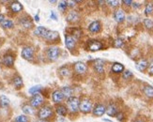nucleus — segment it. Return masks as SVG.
<instances>
[{
    "mask_svg": "<svg viewBox=\"0 0 153 122\" xmlns=\"http://www.w3.org/2000/svg\"><path fill=\"white\" fill-rule=\"evenodd\" d=\"M111 71L114 73H122L125 71V67L121 63L116 62V63H114L112 65Z\"/></svg>",
    "mask_w": 153,
    "mask_h": 122,
    "instance_id": "aec40b11",
    "label": "nucleus"
},
{
    "mask_svg": "<svg viewBox=\"0 0 153 122\" xmlns=\"http://www.w3.org/2000/svg\"><path fill=\"white\" fill-rule=\"evenodd\" d=\"M22 57L26 60H31L34 57V49L31 46H25L22 50Z\"/></svg>",
    "mask_w": 153,
    "mask_h": 122,
    "instance_id": "0eeeda50",
    "label": "nucleus"
},
{
    "mask_svg": "<svg viewBox=\"0 0 153 122\" xmlns=\"http://www.w3.org/2000/svg\"><path fill=\"white\" fill-rule=\"evenodd\" d=\"M36 122H47V121H45V120H41V119H39V120H37Z\"/></svg>",
    "mask_w": 153,
    "mask_h": 122,
    "instance_id": "8fccbe9b",
    "label": "nucleus"
},
{
    "mask_svg": "<svg viewBox=\"0 0 153 122\" xmlns=\"http://www.w3.org/2000/svg\"><path fill=\"white\" fill-rule=\"evenodd\" d=\"M65 44H66V47H67L69 50L71 51V50H74L75 48L76 40H75V39L72 36L66 35L65 36Z\"/></svg>",
    "mask_w": 153,
    "mask_h": 122,
    "instance_id": "f8f14e48",
    "label": "nucleus"
},
{
    "mask_svg": "<svg viewBox=\"0 0 153 122\" xmlns=\"http://www.w3.org/2000/svg\"><path fill=\"white\" fill-rule=\"evenodd\" d=\"M149 61L147 59H145V58H141V59H139L138 61H136V63H135V67H136V69L139 71H141V72H144L148 70V68H149Z\"/></svg>",
    "mask_w": 153,
    "mask_h": 122,
    "instance_id": "9b49d317",
    "label": "nucleus"
},
{
    "mask_svg": "<svg viewBox=\"0 0 153 122\" xmlns=\"http://www.w3.org/2000/svg\"><path fill=\"white\" fill-rule=\"evenodd\" d=\"M10 10H11L13 12L17 13V12H20V11H21V10H23V6H22V4L20 3V2L14 1V2H12V3L10 4Z\"/></svg>",
    "mask_w": 153,
    "mask_h": 122,
    "instance_id": "a878e982",
    "label": "nucleus"
},
{
    "mask_svg": "<svg viewBox=\"0 0 153 122\" xmlns=\"http://www.w3.org/2000/svg\"><path fill=\"white\" fill-rule=\"evenodd\" d=\"M1 26L3 28H13V22L11 20H4V21L1 23Z\"/></svg>",
    "mask_w": 153,
    "mask_h": 122,
    "instance_id": "f704fd0d",
    "label": "nucleus"
},
{
    "mask_svg": "<svg viewBox=\"0 0 153 122\" xmlns=\"http://www.w3.org/2000/svg\"><path fill=\"white\" fill-rule=\"evenodd\" d=\"M42 86H32L31 89H29L28 92L31 95H36V94H39V92L42 91Z\"/></svg>",
    "mask_w": 153,
    "mask_h": 122,
    "instance_id": "c756f323",
    "label": "nucleus"
},
{
    "mask_svg": "<svg viewBox=\"0 0 153 122\" xmlns=\"http://www.w3.org/2000/svg\"><path fill=\"white\" fill-rule=\"evenodd\" d=\"M131 6L134 7V9H137V8H139V7H140L141 5H140V4H138V3H134H134H132V5H131Z\"/></svg>",
    "mask_w": 153,
    "mask_h": 122,
    "instance_id": "c03bdc74",
    "label": "nucleus"
},
{
    "mask_svg": "<svg viewBox=\"0 0 153 122\" xmlns=\"http://www.w3.org/2000/svg\"><path fill=\"white\" fill-rule=\"evenodd\" d=\"M118 107L115 103H110L108 106H106V114L109 117H116L118 113Z\"/></svg>",
    "mask_w": 153,
    "mask_h": 122,
    "instance_id": "ddd939ff",
    "label": "nucleus"
},
{
    "mask_svg": "<svg viewBox=\"0 0 153 122\" xmlns=\"http://www.w3.org/2000/svg\"><path fill=\"white\" fill-rule=\"evenodd\" d=\"M35 21H36V22H39V14H36V15H35Z\"/></svg>",
    "mask_w": 153,
    "mask_h": 122,
    "instance_id": "de8ad7c7",
    "label": "nucleus"
},
{
    "mask_svg": "<svg viewBox=\"0 0 153 122\" xmlns=\"http://www.w3.org/2000/svg\"><path fill=\"white\" fill-rule=\"evenodd\" d=\"M43 97L41 94H36L33 95L32 98L30 99V105L33 108H38L43 103Z\"/></svg>",
    "mask_w": 153,
    "mask_h": 122,
    "instance_id": "39448f33",
    "label": "nucleus"
},
{
    "mask_svg": "<svg viewBox=\"0 0 153 122\" xmlns=\"http://www.w3.org/2000/svg\"><path fill=\"white\" fill-rule=\"evenodd\" d=\"M93 69L97 73L102 74L104 72V61L102 59H96L93 62Z\"/></svg>",
    "mask_w": 153,
    "mask_h": 122,
    "instance_id": "9d476101",
    "label": "nucleus"
},
{
    "mask_svg": "<svg viewBox=\"0 0 153 122\" xmlns=\"http://www.w3.org/2000/svg\"><path fill=\"white\" fill-rule=\"evenodd\" d=\"M143 93L149 99H153V86L146 85L143 87Z\"/></svg>",
    "mask_w": 153,
    "mask_h": 122,
    "instance_id": "b1692460",
    "label": "nucleus"
},
{
    "mask_svg": "<svg viewBox=\"0 0 153 122\" xmlns=\"http://www.w3.org/2000/svg\"><path fill=\"white\" fill-rule=\"evenodd\" d=\"M134 122H145V121L143 119H141V118H137V119H134Z\"/></svg>",
    "mask_w": 153,
    "mask_h": 122,
    "instance_id": "49530a36",
    "label": "nucleus"
},
{
    "mask_svg": "<svg viewBox=\"0 0 153 122\" xmlns=\"http://www.w3.org/2000/svg\"><path fill=\"white\" fill-rule=\"evenodd\" d=\"M20 24H21V25L23 26V28H31L32 26H33L32 20L28 16L23 17V18L20 19Z\"/></svg>",
    "mask_w": 153,
    "mask_h": 122,
    "instance_id": "6ab92c4d",
    "label": "nucleus"
},
{
    "mask_svg": "<svg viewBox=\"0 0 153 122\" xmlns=\"http://www.w3.org/2000/svg\"><path fill=\"white\" fill-rule=\"evenodd\" d=\"M122 3L126 6H131L132 3H134V1H131V0H123Z\"/></svg>",
    "mask_w": 153,
    "mask_h": 122,
    "instance_id": "79ce46f5",
    "label": "nucleus"
},
{
    "mask_svg": "<svg viewBox=\"0 0 153 122\" xmlns=\"http://www.w3.org/2000/svg\"><path fill=\"white\" fill-rule=\"evenodd\" d=\"M132 77H134V73H132L131 71L129 70H125L123 72H122V78L124 80H131Z\"/></svg>",
    "mask_w": 153,
    "mask_h": 122,
    "instance_id": "473e14b6",
    "label": "nucleus"
},
{
    "mask_svg": "<svg viewBox=\"0 0 153 122\" xmlns=\"http://www.w3.org/2000/svg\"><path fill=\"white\" fill-rule=\"evenodd\" d=\"M67 6H68V2L62 1V2H60V3L58 4V9L60 10H62V11H64L66 9H67Z\"/></svg>",
    "mask_w": 153,
    "mask_h": 122,
    "instance_id": "58836bf2",
    "label": "nucleus"
},
{
    "mask_svg": "<svg viewBox=\"0 0 153 122\" xmlns=\"http://www.w3.org/2000/svg\"><path fill=\"white\" fill-rule=\"evenodd\" d=\"M56 113L59 115V116H62V117H65L66 115H67V107L63 104H57L56 107Z\"/></svg>",
    "mask_w": 153,
    "mask_h": 122,
    "instance_id": "393cba45",
    "label": "nucleus"
},
{
    "mask_svg": "<svg viewBox=\"0 0 153 122\" xmlns=\"http://www.w3.org/2000/svg\"><path fill=\"white\" fill-rule=\"evenodd\" d=\"M148 72L149 75L153 76V60L149 64V68H148Z\"/></svg>",
    "mask_w": 153,
    "mask_h": 122,
    "instance_id": "ea45409f",
    "label": "nucleus"
},
{
    "mask_svg": "<svg viewBox=\"0 0 153 122\" xmlns=\"http://www.w3.org/2000/svg\"><path fill=\"white\" fill-rule=\"evenodd\" d=\"M116 118H117V119L118 120V121H123V119L125 118V117H124V114L122 113V112H118L117 113V115L116 116Z\"/></svg>",
    "mask_w": 153,
    "mask_h": 122,
    "instance_id": "a19ab883",
    "label": "nucleus"
},
{
    "mask_svg": "<svg viewBox=\"0 0 153 122\" xmlns=\"http://www.w3.org/2000/svg\"><path fill=\"white\" fill-rule=\"evenodd\" d=\"M69 3H70V4H69L70 6H74V3H75V2H69Z\"/></svg>",
    "mask_w": 153,
    "mask_h": 122,
    "instance_id": "09e8293b",
    "label": "nucleus"
},
{
    "mask_svg": "<svg viewBox=\"0 0 153 122\" xmlns=\"http://www.w3.org/2000/svg\"><path fill=\"white\" fill-rule=\"evenodd\" d=\"M0 105H1V107H7L10 105V100L4 95L0 96Z\"/></svg>",
    "mask_w": 153,
    "mask_h": 122,
    "instance_id": "2f4dec72",
    "label": "nucleus"
},
{
    "mask_svg": "<svg viewBox=\"0 0 153 122\" xmlns=\"http://www.w3.org/2000/svg\"><path fill=\"white\" fill-rule=\"evenodd\" d=\"M106 3H107L110 7H112V8H117V7L119 6V4H120V1H117V0H111V1H106Z\"/></svg>",
    "mask_w": 153,
    "mask_h": 122,
    "instance_id": "4c0bfd02",
    "label": "nucleus"
},
{
    "mask_svg": "<svg viewBox=\"0 0 153 122\" xmlns=\"http://www.w3.org/2000/svg\"><path fill=\"white\" fill-rule=\"evenodd\" d=\"M113 17H114L115 21L118 24H121L125 21L126 19V14L123 10L121 9H118V10H116L114 14H113Z\"/></svg>",
    "mask_w": 153,
    "mask_h": 122,
    "instance_id": "6e6552de",
    "label": "nucleus"
},
{
    "mask_svg": "<svg viewBox=\"0 0 153 122\" xmlns=\"http://www.w3.org/2000/svg\"><path fill=\"white\" fill-rule=\"evenodd\" d=\"M80 100L77 97H71L67 100V108L71 113H76L79 111Z\"/></svg>",
    "mask_w": 153,
    "mask_h": 122,
    "instance_id": "7ed1b4c3",
    "label": "nucleus"
},
{
    "mask_svg": "<svg viewBox=\"0 0 153 122\" xmlns=\"http://www.w3.org/2000/svg\"><path fill=\"white\" fill-rule=\"evenodd\" d=\"M93 109V105H92V101L89 99H84L80 101L79 104V110L84 114H88L92 112Z\"/></svg>",
    "mask_w": 153,
    "mask_h": 122,
    "instance_id": "20e7f679",
    "label": "nucleus"
},
{
    "mask_svg": "<svg viewBox=\"0 0 153 122\" xmlns=\"http://www.w3.org/2000/svg\"><path fill=\"white\" fill-rule=\"evenodd\" d=\"M59 74L62 76V77H68L71 75V71L68 67H62L59 69Z\"/></svg>",
    "mask_w": 153,
    "mask_h": 122,
    "instance_id": "cd10ccee",
    "label": "nucleus"
},
{
    "mask_svg": "<svg viewBox=\"0 0 153 122\" xmlns=\"http://www.w3.org/2000/svg\"><path fill=\"white\" fill-rule=\"evenodd\" d=\"M123 44H124V42H123V39L120 38L117 39L114 42V47H116V48H120V47L123 46Z\"/></svg>",
    "mask_w": 153,
    "mask_h": 122,
    "instance_id": "e433bc0d",
    "label": "nucleus"
},
{
    "mask_svg": "<svg viewBox=\"0 0 153 122\" xmlns=\"http://www.w3.org/2000/svg\"><path fill=\"white\" fill-rule=\"evenodd\" d=\"M14 122H28V118L25 116V115H21V116H18Z\"/></svg>",
    "mask_w": 153,
    "mask_h": 122,
    "instance_id": "c9c22d12",
    "label": "nucleus"
},
{
    "mask_svg": "<svg viewBox=\"0 0 153 122\" xmlns=\"http://www.w3.org/2000/svg\"><path fill=\"white\" fill-rule=\"evenodd\" d=\"M153 13V3L152 2H149L147 5H146V8H145V14L149 16L150 14Z\"/></svg>",
    "mask_w": 153,
    "mask_h": 122,
    "instance_id": "7c9ffc66",
    "label": "nucleus"
},
{
    "mask_svg": "<svg viewBox=\"0 0 153 122\" xmlns=\"http://www.w3.org/2000/svg\"><path fill=\"white\" fill-rule=\"evenodd\" d=\"M13 85L16 87V89H21V87L24 86L23 83V79L21 78V76L16 75L14 78H13Z\"/></svg>",
    "mask_w": 153,
    "mask_h": 122,
    "instance_id": "bb28decb",
    "label": "nucleus"
},
{
    "mask_svg": "<svg viewBox=\"0 0 153 122\" xmlns=\"http://www.w3.org/2000/svg\"><path fill=\"white\" fill-rule=\"evenodd\" d=\"M102 43L101 42H99L97 39H92L88 42V49L91 52H96V51H100L102 49Z\"/></svg>",
    "mask_w": 153,
    "mask_h": 122,
    "instance_id": "1a4fd4ad",
    "label": "nucleus"
},
{
    "mask_svg": "<svg viewBox=\"0 0 153 122\" xmlns=\"http://www.w3.org/2000/svg\"><path fill=\"white\" fill-rule=\"evenodd\" d=\"M74 69L76 73L78 74H84L88 71V66H86L84 62H76L74 64Z\"/></svg>",
    "mask_w": 153,
    "mask_h": 122,
    "instance_id": "2eb2a0df",
    "label": "nucleus"
},
{
    "mask_svg": "<svg viewBox=\"0 0 153 122\" xmlns=\"http://www.w3.org/2000/svg\"><path fill=\"white\" fill-rule=\"evenodd\" d=\"M101 29H102V25L100 21H94L88 25V30L91 33H94V34L99 33L101 31Z\"/></svg>",
    "mask_w": 153,
    "mask_h": 122,
    "instance_id": "dca6fc26",
    "label": "nucleus"
},
{
    "mask_svg": "<svg viewBox=\"0 0 153 122\" xmlns=\"http://www.w3.org/2000/svg\"><path fill=\"white\" fill-rule=\"evenodd\" d=\"M14 63V57L12 55H5L3 57V64L7 67H11Z\"/></svg>",
    "mask_w": 153,
    "mask_h": 122,
    "instance_id": "5701e85b",
    "label": "nucleus"
},
{
    "mask_svg": "<svg viewBox=\"0 0 153 122\" xmlns=\"http://www.w3.org/2000/svg\"><path fill=\"white\" fill-rule=\"evenodd\" d=\"M38 117L41 120H46L53 117V109L51 106H42L38 112Z\"/></svg>",
    "mask_w": 153,
    "mask_h": 122,
    "instance_id": "f257e3e1",
    "label": "nucleus"
},
{
    "mask_svg": "<svg viewBox=\"0 0 153 122\" xmlns=\"http://www.w3.org/2000/svg\"><path fill=\"white\" fill-rule=\"evenodd\" d=\"M52 99H53V101H54L55 103H57V104L60 103L64 99V96H63L61 90L54 91V93H53V95H52Z\"/></svg>",
    "mask_w": 153,
    "mask_h": 122,
    "instance_id": "a211bd4d",
    "label": "nucleus"
},
{
    "mask_svg": "<svg viewBox=\"0 0 153 122\" xmlns=\"http://www.w3.org/2000/svg\"><path fill=\"white\" fill-rule=\"evenodd\" d=\"M22 110L26 115H32V114H34V108H33L31 105H24Z\"/></svg>",
    "mask_w": 153,
    "mask_h": 122,
    "instance_id": "72a5a7b5",
    "label": "nucleus"
},
{
    "mask_svg": "<svg viewBox=\"0 0 153 122\" xmlns=\"http://www.w3.org/2000/svg\"><path fill=\"white\" fill-rule=\"evenodd\" d=\"M48 32V29L45 28L44 26H37L36 29L34 30V34L36 36H39V37H42L44 39V37L46 36V34Z\"/></svg>",
    "mask_w": 153,
    "mask_h": 122,
    "instance_id": "412c9836",
    "label": "nucleus"
},
{
    "mask_svg": "<svg viewBox=\"0 0 153 122\" xmlns=\"http://www.w3.org/2000/svg\"><path fill=\"white\" fill-rule=\"evenodd\" d=\"M143 24L145 25V28H147L148 30H152L153 29V21L149 18H146L144 19Z\"/></svg>",
    "mask_w": 153,
    "mask_h": 122,
    "instance_id": "c85d7f7f",
    "label": "nucleus"
},
{
    "mask_svg": "<svg viewBox=\"0 0 153 122\" xmlns=\"http://www.w3.org/2000/svg\"><path fill=\"white\" fill-rule=\"evenodd\" d=\"M106 112V106L102 103H98L95 105V107L92 109V113H93V116L95 117H102L103 115Z\"/></svg>",
    "mask_w": 153,
    "mask_h": 122,
    "instance_id": "423d86ee",
    "label": "nucleus"
},
{
    "mask_svg": "<svg viewBox=\"0 0 153 122\" xmlns=\"http://www.w3.org/2000/svg\"><path fill=\"white\" fill-rule=\"evenodd\" d=\"M80 20V15L76 10H71L67 15V21L69 23H77Z\"/></svg>",
    "mask_w": 153,
    "mask_h": 122,
    "instance_id": "4468645a",
    "label": "nucleus"
},
{
    "mask_svg": "<svg viewBox=\"0 0 153 122\" xmlns=\"http://www.w3.org/2000/svg\"><path fill=\"white\" fill-rule=\"evenodd\" d=\"M51 19L55 20V21H57V17L56 16L55 12L54 11H51Z\"/></svg>",
    "mask_w": 153,
    "mask_h": 122,
    "instance_id": "37998d69",
    "label": "nucleus"
},
{
    "mask_svg": "<svg viewBox=\"0 0 153 122\" xmlns=\"http://www.w3.org/2000/svg\"><path fill=\"white\" fill-rule=\"evenodd\" d=\"M5 20V16L3 15V14H1V13H0V24H1L3 21Z\"/></svg>",
    "mask_w": 153,
    "mask_h": 122,
    "instance_id": "a18cd8bd",
    "label": "nucleus"
},
{
    "mask_svg": "<svg viewBox=\"0 0 153 122\" xmlns=\"http://www.w3.org/2000/svg\"><path fill=\"white\" fill-rule=\"evenodd\" d=\"M61 50L57 46H51L46 51V56H47L48 59L51 61H56L59 56H60Z\"/></svg>",
    "mask_w": 153,
    "mask_h": 122,
    "instance_id": "f03ea898",
    "label": "nucleus"
},
{
    "mask_svg": "<svg viewBox=\"0 0 153 122\" xmlns=\"http://www.w3.org/2000/svg\"><path fill=\"white\" fill-rule=\"evenodd\" d=\"M59 38V34L57 31H53V30H48L46 36L44 39L47 40V42H56V40Z\"/></svg>",
    "mask_w": 153,
    "mask_h": 122,
    "instance_id": "f3484780",
    "label": "nucleus"
},
{
    "mask_svg": "<svg viewBox=\"0 0 153 122\" xmlns=\"http://www.w3.org/2000/svg\"><path fill=\"white\" fill-rule=\"evenodd\" d=\"M61 92L63 94V96L65 99H69L72 97V94H74V89H71V86H63L61 89Z\"/></svg>",
    "mask_w": 153,
    "mask_h": 122,
    "instance_id": "4be33fe9",
    "label": "nucleus"
}]
</instances>
